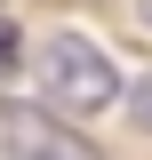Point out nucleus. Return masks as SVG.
Returning a JSON list of instances; mask_svg holds the SVG:
<instances>
[{"label": "nucleus", "mask_w": 152, "mask_h": 160, "mask_svg": "<svg viewBox=\"0 0 152 160\" xmlns=\"http://www.w3.org/2000/svg\"><path fill=\"white\" fill-rule=\"evenodd\" d=\"M40 96L64 104V112H96V104L120 96V72H112V56H104L96 40L56 32L48 48H40Z\"/></svg>", "instance_id": "f257e3e1"}, {"label": "nucleus", "mask_w": 152, "mask_h": 160, "mask_svg": "<svg viewBox=\"0 0 152 160\" xmlns=\"http://www.w3.org/2000/svg\"><path fill=\"white\" fill-rule=\"evenodd\" d=\"M0 128H8V144H16L24 160H96L88 144L72 136V128H56V120H40L32 104H8V112H0Z\"/></svg>", "instance_id": "f03ea898"}, {"label": "nucleus", "mask_w": 152, "mask_h": 160, "mask_svg": "<svg viewBox=\"0 0 152 160\" xmlns=\"http://www.w3.org/2000/svg\"><path fill=\"white\" fill-rule=\"evenodd\" d=\"M136 120H144V128H152V80H144V88H136Z\"/></svg>", "instance_id": "7ed1b4c3"}, {"label": "nucleus", "mask_w": 152, "mask_h": 160, "mask_svg": "<svg viewBox=\"0 0 152 160\" xmlns=\"http://www.w3.org/2000/svg\"><path fill=\"white\" fill-rule=\"evenodd\" d=\"M144 16H152V0H144Z\"/></svg>", "instance_id": "20e7f679"}]
</instances>
